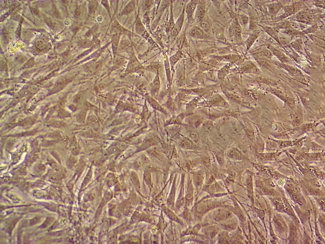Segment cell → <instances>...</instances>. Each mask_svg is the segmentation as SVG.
Here are the masks:
<instances>
[{
	"mask_svg": "<svg viewBox=\"0 0 325 244\" xmlns=\"http://www.w3.org/2000/svg\"><path fill=\"white\" fill-rule=\"evenodd\" d=\"M295 21L308 25H312L314 22L313 15L311 12L306 10L299 11L294 17Z\"/></svg>",
	"mask_w": 325,
	"mask_h": 244,
	"instance_id": "1",
	"label": "cell"
},
{
	"mask_svg": "<svg viewBox=\"0 0 325 244\" xmlns=\"http://www.w3.org/2000/svg\"><path fill=\"white\" fill-rule=\"evenodd\" d=\"M302 5L300 2H297L293 4L284 7V13L282 15L277 17V19L278 21H282L284 18L296 14L299 11Z\"/></svg>",
	"mask_w": 325,
	"mask_h": 244,
	"instance_id": "2",
	"label": "cell"
},
{
	"mask_svg": "<svg viewBox=\"0 0 325 244\" xmlns=\"http://www.w3.org/2000/svg\"><path fill=\"white\" fill-rule=\"evenodd\" d=\"M241 69L243 72L246 73L259 75L261 73L259 69L258 68L255 64H254L253 62L250 60L245 61L242 65Z\"/></svg>",
	"mask_w": 325,
	"mask_h": 244,
	"instance_id": "3",
	"label": "cell"
},
{
	"mask_svg": "<svg viewBox=\"0 0 325 244\" xmlns=\"http://www.w3.org/2000/svg\"><path fill=\"white\" fill-rule=\"evenodd\" d=\"M267 48L272 52L273 55H274L276 57L280 60V62L285 64H288L291 62V60L289 57L287 56L286 55L284 54L281 51L276 49L272 45H269Z\"/></svg>",
	"mask_w": 325,
	"mask_h": 244,
	"instance_id": "4",
	"label": "cell"
},
{
	"mask_svg": "<svg viewBox=\"0 0 325 244\" xmlns=\"http://www.w3.org/2000/svg\"><path fill=\"white\" fill-rule=\"evenodd\" d=\"M283 26V29H284V33L291 36H296L298 35H303L304 33L303 32L298 30L296 28L292 26L289 22H285Z\"/></svg>",
	"mask_w": 325,
	"mask_h": 244,
	"instance_id": "5",
	"label": "cell"
},
{
	"mask_svg": "<svg viewBox=\"0 0 325 244\" xmlns=\"http://www.w3.org/2000/svg\"><path fill=\"white\" fill-rule=\"evenodd\" d=\"M274 64L280 67V68L286 70L292 76L298 75L299 73V70L296 67L290 65L283 64V63L278 62H274Z\"/></svg>",
	"mask_w": 325,
	"mask_h": 244,
	"instance_id": "6",
	"label": "cell"
},
{
	"mask_svg": "<svg viewBox=\"0 0 325 244\" xmlns=\"http://www.w3.org/2000/svg\"><path fill=\"white\" fill-rule=\"evenodd\" d=\"M185 17V9H183L181 14L176 21V23L175 24L173 29L172 30V34L174 36H176L179 34V32L181 30L182 27L183 26V22H184Z\"/></svg>",
	"mask_w": 325,
	"mask_h": 244,
	"instance_id": "7",
	"label": "cell"
},
{
	"mask_svg": "<svg viewBox=\"0 0 325 244\" xmlns=\"http://www.w3.org/2000/svg\"><path fill=\"white\" fill-rule=\"evenodd\" d=\"M261 32L260 31L255 30L253 31V33H251L247 40L245 42V44L246 47V51L248 52L251 47L253 45L254 43L258 38L261 34Z\"/></svg>",
	"mask_w": 325,
	"mask_h": 244,
	"instance_id": "8",
	"label": "cell"
},
{
	"mask_svg": "<svg viewBox=\"0 0 325 244\" xmlns=\"http://www.w3.org/2000/svg\"><path fill=\"white\" fill-rule=\"evenodd\" d=\"M198 1H190L186 7V12L187 13V16L188 17V20L189 21H191L192 19L193 15L197 6Z\"/></svg>",
	"mask_w": 325,
	"mask_h": 244,
	"instance_id": "9",
	"label": "cell"
},
{
	"mask_svg": "<svg viewBox=\"0 0 325 244\" xmlns=\"http://www.w3.org/2000/svg\"><path fill=\"white\" fill-rule=\"evenodd\" d=\"M232 30L233 34H234L235 38L237 40H241V34L242 32L241 25H240L239 22L237 19H235L233 21L232 25Z\"/></svg>",
	"mask_w": 325,
	"mask_h": 244,
	"instance_id": "10",
	"label": "cell"
},
{
	"mask_svg": "<svg viewBox=\"0 0 325 244\" xmlns=\"http://www.w3.org/2000/svg\"><path fill=\"white\" fill-rule=\"evenodd\" d=\"M268 11L272 15H276L283 7L281 2H273L268 5Z\"/></svg>",
	"mask_w": 325,
	"mask_h": 244,
	"instance_id": "11",
	"label": "cell"
},
{
	"mask_svg": "<svg viewBox=\"0 0 325 244\" xmlns=\"http://www.w3.org/2000/svg\"><path fill=\"white\" fill-rule=\"evenodd\" d=\"M253 56L255 60L259 64L262 66L263 67H265V68H271V67H272V64L270 63V62H269L268 60V59L263 57H262L259 56V55L255 53L253 54Z\"/></svg>",
	"mask_w": 325,
	"mask_h": 244,
	"instance_id": "12",
	"label": "cell"
},
{
	"mask_svg": "<svg viewBox=\"0 0 325 244\" xmlns=\"http://www.w3.org/2000/svg\"><path fill=\"white\" fill-rule=\"evenodd\" d=\"M267 59H271L273 56L270 50L266 47H261L255 51L254 53Z\"/></svg>",
	"mask_w": 325,
	"mask_h": 244,
	"instance_id": "13",
	"label": "cell"
},
{
	"mask_svg": "<svg viewBox=\"0 0 325 244\" xmlns=\"http://www.w3.org/2000/svg\"><path fill=\"white\" fill-rule=\"evenodd\" d=\"M263 29L266 32L268 35L272 37V38L274 39L279 44H281L280 43V38H279L277 32L274 28L272 27L265 26L263 27Z\"/></svg>",
	"mask_w": 325,
	"mask_h": 244,
	"instance_id": "14",
	"label": "cell"
},
{
	"mask_svg": "<svg viewBox=\"0 0 325 244\" xmlns=\"http://www.w3.org/2000/svg\"><path fill=\"white\" fill-rule=\"evenodd\" d=\"M190 36L195 38L202 39L204 37L203 31L199 27H194L190 32Z\"/></svg>",
	"mask_w": 325,
	"mask_h": 244,
	"instance_id": "15",
	"label": "cell"
},
{
	"mask_svg": "<svg viewBox=\"0 0 325 244\" xmlns=\"http://www.w3.org/2000/svg\"><path fill=\"white\" fill-rule=\"evenodd\" d=\"M210 103L212 105L215 106H225L226 103L224 100L220 96H216L211 99Z\"/></svg>",
	"mask_w": 325,
	"mask_h": 244,
	"instance_id": "16",
	"label": "cell"
},
{
	"mask_svg": "<svg viewBox=\"0 0 325 244\" xmlns=\"http://www.w3.org/2000/svg\"><path fill=\"white\" fill-rule=\"evenodd\" d=\"M204 5L203 4H199L198 7L197 12V17L198 21L200 22L203 21V20L204 18L205 15Z\"/></svg>",
	"mask_w": 325,
	"mask_h": 244,
	"instance_id": "17",
	"label": "cell"
},
{
	"mask_svg": "<svg viewBox=\"0 0 325 244\" xmlns=\"http://www.w3.org/2000/svg\"><path fill=\"white\" fill-rule=\"evenodd\" d=\"M291 45L292 48L297 52H301L303 51V43L302 39H297L295 41L293 42Z\"/></svg>",
	"mask_w": 325,
	"mask_h": 244,
	"instance_id": "18",
	"label": "cell"
},
{
	"mask_svg": "<svg viewBox=\"0 0 325 244\" xmlns=\"http://www.w3.org/2000/svg\"><path fill=\"white\" fill-rule=\"evenodd\" d=\"M182 56V53L180 51H179L176 52V54L172 56L170 58L171 64L172 67H173L174 65L176 64V63L181 59Z\"/></svg>",
	"mask_w": 325,
	"mask_h": 244,
	"instance_id": "19",
	"label": "cell"
},
{
	"mask_svg": "<svg viewBox=\"0 0 325 244\" xmlns=\"http://www.w3.org/2000/svg\"><path fill=\"white\" fill-rule=\"evenodd\" d=\"M193 142L190 141L189 139L185 138L181 141L180 144V146L181 147L185 148V149H190L192 148Z\"/></svg>",
	"mask_w": 325,
	"mask_h": 244,
	"instance_id": "20",
	"label": "cell"
},
{
	"mask_svg": "<svg viewBox=\"0 0 325 244\" xmlns=\"http://www.w3.org/2000/svg\"><path fill=\"white\" fill-rule=\"evenodd\" d=\"M228 156L229 157H232V158H236L239 157L241 154L239 151H238L237 149H233L229 152Z\"/></svg>",
	"mask_w": 325,
	"mask_h": 244,
	"instance_id": "21",
	"label": "cell"
},
{
	"mask_svg": "<svg viewBox=\"0 0 325 244\" xmlns=\"http://www.w3.org/2000/svg\"><path fill=\"white\" fill-rule=\"evenodd\" d=\"M318 27L317 24L313 25V26L308 28L306 30L303 31L304 34H308V33H314L318 31Z\"/></svg>",
	"mask_w": 325,
	"mask_h": 244,
	"instance_id": "22",
	"label": "cell"
},
{
	"mask_svg": "<svg viewBox=\"0 0 325 244\" xmlns=\"http://www.w3.org/2000/svg\"><path fill=\"white\" fill-rule=\"evenodd\" d=\"M190 138L195 142H199V135L195 132L191 131L189 132Z\"/></svg>",
	"mask_w": 325,
	"mask_h": 244,
	"instance_id": "23",
	"label": "cell"
},
{
	"mask_svg": "<svg viewBox=\"0 0 325 244\" xmlns=\"http://www.w3.org/2000/svg\"><path fill=\"white\" fill-rule=\"evenodd\" d=\"M230 67V65H227V66H225L224 68L221 69L220 70L219 74L220 76V77H224V75H226V73H227L228 71L229 68Z\"/></svg>",
	"mask_w": 325,
	"mask_h": 244,
	"instance_id": "24",
	"label": "cell"
},
{
	"mask_svg": "<svg viewBox=\"0 0 325 244\" xmlns=\"http://www.w3.org/2000/svg\"><path fill=\"white\" fill-rule=\"evenodd\" d=\"M228 214V213H226L224 211H221L217 214L216 217H217V219L223 220L228 217V216L227 215Z\"/></svg>",
	"mask_w": 325,
	"mask_h": 244,
	"instance_id": "25",
	"label": "cell"
},
{
	"mask_svg": "<svg viewBox=\"0 0 325 244\" xmlns=\"http://www.w3.org/2000/svg\"><path fill=\"white\" fill-rule=\"evenodd\" d=\"M197 103V99H194L193 100L190 102L188 105H187V108L189 109V110H193L194 108L196 107V104Z\"/></svg>",
	"mask_w": 325,
	"mask_h": 244,
	"instance_id": "26",
	"label": "cell"
},
{
	"mask_svg": "<svg viewBox=\"0 0 325 244\" xmlns=\"http://www.w3.org/2000/svg\"><path fill=\"white\" fill-rule=\"evenodd\" d=\"M249 29H256L257 26V22H256L253 19L251 18L249 20Z\"/></svg>",
	"mask_w": 325,
	"mask_h": 244,
	"instance_id": "27",
	"label": "cell"
},
{
	"mask_svg": "<svg viewBox=\"0 0 325 244\" xmlns=\"http://www.w3.org/2000/svg\"><path fill=\"white\" fill-rule=\"evenodd\" d=\"M241 21L244 25H246L249 22V17L246 15H241Z\"/></svg>",
	"mask_w": 325,
	"mask_h": 244,
	"instance_id": "28",
	"label": "cell"
},
{
	"mask_svg": "<svg viewBox=\"0 0 325 244\" xmlns=\"http://www.w3.org/2000/svg\"><path fill=\"white\" fill-rule=\"evenodd\" d=\"M259 81L261 82H263L264 83H270V84H272V83H274V82L272 81L271 79H267L266 78H259L258 79Z\"/></svg>",
	"mask_w": 325,
	"mask_h": 244,
	"instance_id": "29",
	"label": "cell"
},
{
	"mask_svg": "<svg viewBox=\"0 0 325 244\" xmlns=\"http://www.w3.org/2000/svg\"><path fill=\"white\" fill-rule=\"evenodd\" d=\"M315 5H316L318 7L324 9L325 4L324 1H318V2H315Z\"/></svg>",
	"mask_w": 325,
	"mask_h": 244,
	"instance_id": "30",
	"label": "cell"
},
{
	"mask_svg": "<svg viewBox=\"0 0 325 244\" xmlns=\"http://www.w3.org/2000/svg\"><path fill=\"white\" fill-rule=\"evenodd\" d=\"M200 24H201V26L202 28L204 30H207V29H209V25L207 22H206L203 21Z\"/></svg>",
	"mask_w": 325,
	"mask_h": 244,
	"instance_id": "31",
	"label": "cell"
}]
</instances>
